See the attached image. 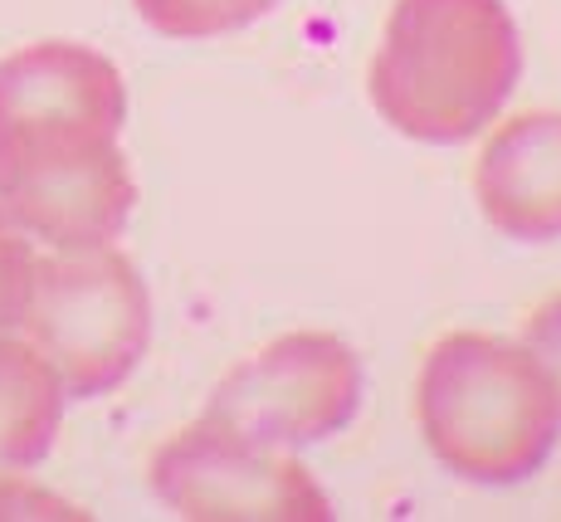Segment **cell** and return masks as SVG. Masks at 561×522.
Wrapping results in <instances>:
<instances>
[{
    "mask_svg": "<svg viewBox=\"0 0 561 522\" xmlns=\"http://www.w3.org/2000/svg\"><path fill=\"white\" fill-rule=\"evenodd\" d=\"M35 264H39L35 239L0 215V332H15L20 322H25Z\"/></svg>",
    "mask_w": 561,
    "mask_h": 522,
    "instance_id": "8fae6325",
    "label": "cell"
},
{
    "mask_svg": "<svg viewBox=\"0 0 561 522\" xmlns=\"http://www.w3.org/2000/svg\"><path fill=\"white\" fill-rule=\"evenodd\" d=\"M473 195L483 220L517 245L561 235V113H523L489 137Z\"/></svg>",
    "mask_w": 561,
    "mask_h": 522,
    "instance_id": "ba28073f",
    "label": "cell"
},
{
    "mask_svg": "<svg viewBox=\"0 0 561 522\" xmlns=\"http://www.w3.org/2000/svg\"><path fill=\"white\" fill-rule=\"evenodd\" d=\"M415 416L430 454L469 484H523L561 434V400L533 352L489 332H449L430 347Z\"/></svg>",
    "mask_w": 561,
    "mask_h": 522,
    "instance_id": "7a4b0ae2",
    "label": "cell"
},
{
    "mask_svg": "<svg viewBox=\"0 0 561 522\" xmlns=\"http://www.w3.org/2000/svg\"><path fill=\"white\" fill-rule=\"evenodd\" d=\"M517 73L523 45L503 0H396L366 93L410 143L455 147L503 113Z\"/></svg>",
    "mask_w": 561,
    "mask_h": 522,
    "instance_id": "6da1fadb",
    "label": "cell"
},
{
    "mask_svg": "<svg viewBox=\"0 0 561 522\" xmlns=\"http://www.w3.org/2000/svg\"><path fill=\"white\" fill-rule=\"evenodd\" d=\"M523 347L533 352V362L542 366V376L552 381V390H557V400H561V293H557V298H547L542 308L527 318Z\"/></svg>",
    "mask_w": 561,
    "mask_h": 522,
    "instance_id": "7c38bea8",
    "label": "cell"
},
{
    "mask_svg": "<svg viewBox=\"0 0 561 522\" xmlns=\"http://www.w3.org/2000/svg\"><path fill=\"white\" fill-rule=\"evenodd\" d=\"M127 83L107 54L39 39L0 59V151L123 137Z\"/></svg>",
    "mask_w": 561,
    "mask_h": 522,
    "instance_id": "52a82bcc",
    "label": "cell"
},
{
    "mask_svg": "<svg viewBox=\"0 0 561 522\" xmlns=\"http://www.w3.org/2000/svg\"><path fill=\"white\" fill-rule=\"evenodd\" d=\"M64 400L69 396L35 342L0 332V484L35 469L54 450Z\"/></svg>",
    "mask_w": 561,
    "mask_h": 522,
    "instance_id": "9c48e42d",
    "label": "cell"
},
{
    "mask_svg": "<svg viewBox=\"0 0 561 522\" xmlns=\"http://www.w3.org/2000/svg\"><path fill=\"white\" fill-rule=\"evenodd\" d=\"M362 406V362L332 332H288L244 356L201 410V425L234 440L298 450L337 434Z\"/></svg>",
    "mask_w": 561,
    "mask_h": 522,
    "instance_id": "277c9868",
    "label": "cell"
},
{
    "mask_svg": "<svg viewBox=\"0 0 561 522\" xmlns=\"http://www.w3.org/2000/svg\"><path fill=\"white\" fill-rule=\"evenodd\" d=\"M25 337L59 376L64 396L99 400L137 372L152 337V298L127 254L113 245L54 249L35 264Z\"/></svg>",
    "mask_w": 561,
    "mask_h": 522,
    "instance_id": "3957f363",
    "label": "cell"
},
{
    "mask_svg": "<svg viewBox=\"0 0 561 522\" xmlns=\"http://www.w3.org/2000/svg\"><path fill=\"white\" fill-rule=\"evenodd\" d=\"M137 181L117 137L0 151V215L49 249H99L127 230Z\"/></svg>",
    "mask_w": 561,
    "mask_h": 522,
    "instance_id": "8992f818",
    "label": "cell"
},
{
    "mask_svg": "<svg viewBox=\"0 0 561 522\" xmlns=\"http://www.w3.org/2000/svg\"><path fill=\"white\" fill-rule=\"evenodd\" d=\"M157 498L196 522H328L332 503L288 450L191 425L152 454Z\"/></svg>",
    "mask_w": 561,
    "mask_h": 522,
    "instance_id": "5b68a950",
    "label": "cell"
},
{
    "mask_svg": "<svg viewBox=\"0 0 561 522\" xmlns=\"http://www.w3.org/2000/svg\"><path fill=\"white\" fill-rule=\"evenodd\" d=\"M284 0H133V10L167 39H215L274 15Z\"/></svg>",
    "mask_w": 561,
    "mask_h": 522,
    "instance_id": "30bf717a",
    "label": "cell"
}]
</instances>
